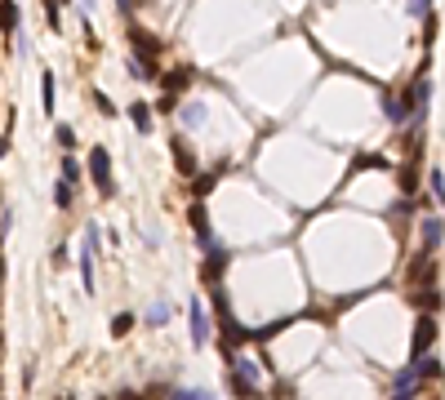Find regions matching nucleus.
Instances as JSON below:
<instances>
[{"label":"nucleus","instance_id":"nucleus-1","mask_svg":"<svg viewBox=\"0 0 445 400\" xmlns=\"http://www.w3.org/2000/svg\"><path fill=\"white\" fill-rule=\"evenodd\" d=\"M437 316H432V311H428V316H419V320H414V342H410V356L414 360H423V356H428V351L432 347H437Z\"/></svg>","mask_w":445,"mask_h":400},{"label":"nucleus","instance_id":"nucleus-2","mask_svg":"<svg viewBox=\"0 0 445 400\" xmlns=\"http://www.w3.org/2000/svg\"><path fill=\"white\" fill-rule=\"evenodd\" d=\"M89 174H94V187H98V196H111V192H116V183H111L107 147H94V151H89Z\"/></svg>","mask_w":445,"mask_h":400},{"label":"nucleus","instance_id":"nucleus-3","mask_svg":"<svg viewBox=\"0 0 445 400\" xmlns=\"http://www.w3.org/2000/svg\"><path fill=\"white\" fill-rule=\"evenodd\" d=\"M441 241H445V218L428 214V218L419 223V245H423V254H437V249H441Z\"/></svg>","mask_w":445,"mask_h":400},{"label":"nucleus","instance_id":"nucleus-4","mask_svg":"<svg viewBox=\"0 0 445 400\" xmlns=\"http://www.w3.org/2000/svg\"><path fill=\"white\" fill-rule=\"evenodd\" d=\"M187 218H192L196 227V241H201V249H214V232H210V214H205V200H192V209H187Z\"/></svg>","mask_w":445,"mask_h":400},{"label":"nucleus","instance_id":"nucleus-5","mask_svg":"<svg viewBox=\"0 0 445 400\" xmlns=\"http://www.w3.org/2000/svg\"><path fill=\"white\" fill-rule=\"evenodd\" d=\"M428 102H432V80H428V76H419V80L410 85V93H405V107H410V116H423Z\"/></svg>","mask_w":445,"mask_h":400},{"label":"nucleus","instance_id":"nucleus-6","mask_svg":"<svg viewBox=\"0 0 445 400\" xmlns=\"http://www.w3.org/2000/svg\"><path fill=\"white\" fill-rule=\"evenodd\" d=\"M187 320H192V342H196V347H201V342H210V316H205V302L201 298H192Z\"/></svg>","mask_w":445,"mask_h":400},{"label":"nucleus","instance_id":"nucleus-7","mask_svg":"<svg viewBox=\"0 0 445 400\" xmlns=\"http://www.w3.org/2000/svg\"><path fill=\"white\" fill-rule=\"evenodd\" d=\"M223 267H227V249H223V245L205 249V285H219L223 280Z\"/></svg>","mask_w":445,"mask_h":400},{"label":"nucleus","instance_id":"nucleus-8","mask_svg":"<svg viewBox=\"0 0 445 400\" xmlns=\"http://www.w3.org/2000/svg\"><path fill=\"white\" fill-rule=\"evenodd\" d=\"M187 80H192V71H187V67H178V71H165V89H169V98L160 102V107H174V93H183Z\"/></svg>","mask_w":445,"mask_h":400},{"label":"nucleus","instance_id":"nucleus-9","mask_svg":"<svg viewBox=\"0 0 445 400\" xmlns=\"http://www.w3.org/2000/svg\"><path fill=\"white\" fill-rule=\"evenodd\" d=\"M378 107H383V116L392 120V125H401V120L410 116V107H405V98H396V93H383V98H378Z\"/></svg>","mask_w":445,"mask_h":400},{"label":"nucleus","instance_id":"nucleus-10","mask_svg":"<svg viewBox=\"0 0 445 400\" xmlns=\"http://www.w3.org/2000/svg\"><path fill=\"white\" fill-rule=\"evenodd\" d=\"M94 254H98V249L85 241V254H80V285H85V293L98 289V280H94Z\"/></svg>","mask_w":445,"mask_h":400},{"label":"nucleus","instance_id":"nucleus-11","mask_svg":"<svg viewBox=\"0 0 445 400\" xmlns=\"http://www.w3.org/2000/svg\"><path fill=\"white\" fill-rule=\"evenodd\" d=\"M414 374H419V383H437V378H441V360L428 351L423 360H414Z\"/></svg>","mask_w":445,"mask_h":400},{"label":"nucleus","instance_id":"nucleus-12","mask_svg":"<svg viewBox=\"0 0 445 400\" xmlns=\"http://www.w3.org/2000/svg\"><path fill=\"white\" fill-rule=\"evenodd\" d=\"M174 160H178V174H187V178L196 174V156H192V147H187V142H178V138H174Z\"/></svg>","mask_w":445,"mask_h":400},{"label":"nucleus","instance_id":"nucleus-13","mask_svg":"<svg viewBox=\"0 0 445 400\" xmlns=\"http://www.w3.org/2000/svg\"><path fill=\"white\" fill-rule=\"evenodd\" d=\"M129 120L138 125V133H151V107H143V102H134V107H129Z\"/></svg>","mask_w":445,"mask_h":400},{"label":"nucleus","instance_id":"nucleus-14","mask_svg":"<svg viewBox=\"0 0 445 400\" xmlns=\"http://www.w3.org/2000/svg\"><path fill=\"white\" fill-rule=\"evenodd\" d=\"M219 178H223V169H214V174H201V178H196V183H192V192H196V200H201V196H210V192H214V183H219Z\"/></svg>","mask_w":445,"mask_h":400},{"label":"nucleus","instance_id":"nucleus-15","mask_svg":"<svg viewBox=\"0 0 445 400\" xmlns=\"http://www.w3.org/2000/svg\"><path fill=\"white\" fill-rule=\"evenodd\" d=\"M129 41H134V49H147V54H160V41H156V36H147V32H138V27H134V32H129Z\"/></svg>","mask_w":445,"mask_h":400},{"label":"nucleus","instance_id":"nucleus-16","mask_svg":"<svg viewBox=\"0 0 445 400\" xmlns=\"http://www.w3.org/2000/svg\"><path fill=\"white\" fill-rule=\"evenodd\" d=\"M72 183H67V178H58V183H54V205H58V209H72Z\"/></svg>","mask_w":445,"mask_h":400},{"label":"nucleus","instance_id":"nucleus-17","mask_svg":"<svg viewBox=\"0 0 445 400\" xmlns=\"http://www.w3.org/2000/svg\"><path fill=\"white\" fill-rule=\"evenodd\" d=\"M0 27H5V32H14V27H18V5H14V0H0Z\"/></svg>","mask_w":445,"mask_h":400},{"label":"nucleus","instance_id":"nucleus-18","mask_svg":"<svg viewBox=\"0 0 445 400\" xmlns=\"http://www.w3.org/2000/svg\"><path fill=\"white\" fill-rule=\"evenodd\" d=\"M169 400H214V392H205V387H178Z\"/></svg>","mask_w":445,"mask_h":400},{"label":"nucleus","instance_id":"nucleus-19","mask_svg":"<svg viewBox=\"0 0 445 400\" xmlns=\"http://www.w3.org/2000/svg\"><path fill=\"white\" fill-rule=\"evenodd\" d=\"M201 120H205V107H201V102H187V107H183V125H201Z\"/></svg>","mask_w":445,"mask_h":400},{"label":"nucleus","instance_id":"nucleus-20","mask_svg":"<svg viewBox=\"0 0 445 400\" xmlns=\"http://www.w3.org/2000/svg\"><path fill=\"white\" fill-rule=\"evenodd\" d=\"M129 76H138V80H156V63H129Z\"/></svg>","mask_w":445,"mask_h":400},{"label":"nucleus","instance_id":"nucleus-21","mask_svg":"<svg viewBox=\"0 0 445 400\" xmlns=\"http://www.w3.org/2000/svg\"><path fill=\"white\" fill-rule=\"evenodd\" d=\"M41 89H45V93H41L45 111H54V71H45V76H41Z\"/></svg>","mask_w":445,"mask_h":400},{"label":"nucleus","instance_id":"nucleus-22","mask_svg":"<svg viewBox=\"0 0 445 400\" xmlns=\"http://www.w3.org/2000/svg\"><path fill=\"white\" fill-rule=\"evenodd\" d=\"M129 329H134V316H129V311H120V316L111 320V333H116V338H125Z\"/></svg>","mask_w":445,"mask_h":400},{"label":"nucleus","instance_id":"nucleus-23","mask_svg":"<svg viewBox=\"0 0 445 400\" xmlns=\"http://www.w3.org/2000/svg\"><path fill=\"white\" fill-rule=\"evenodd\" d=\"M169 320V302H156V307L147 311V325H165Z\"/></svg>","mask_w":445,"mask_h":400},{"label":"nucleus","instance_id":"nucleus-24","mask_svg":"<svg viewBox=\"0 0 445 400\" xmlns=\"http://www.w3.org/2000/svg\"><path fill=\"white\" fill-rule=\"evenodd\" d=\"M428 183H432V192H437V200L445 205V174H441V169H432V174H428Z\"/></svg>","mask_w":445,"mask_h":400},{"label":"nucleus","instance_id":"nucleus-25","mask_svg":"<svg viewBox=\"0 0 445 400\" xmlns=\"http://www.w3.org/2000/svg\"><path fill=\"white\" fill-rule=\"evenodd\" d=\"M414 183H419V169L405 165V169H401V192H414Z\"/></svg>","mask_w":445,"mask_h":400},{"label":"nucleus","instance_id":"nucleus-26","mask_svg":"<svg viewBox=\"0 0 445 400\" xmlns=\"http://www.w3.org/2000/svg\"><path fill=\"white\" fill-rule=\"evenodd\" d=\"M63 178H67V183L76 187V183H80V165H76V160L67 156V160H63Z\"/></svg>","mask_w":445,"mask_h":400},{"label":"nucleus","instance_id":"nucleus-27","mask_svg":"<svg viewBox=\"0 0 445 400\" xmlns=\"http://www.w3.org/2000/svg\"><path fill=\"white\" fill-rule=\"evenodd\" d=\"M54 138H58V147H76V129H67V125H58Z\"/></svg>","mask_w":445,"mask_h":400},{"label":"nucleus","instance_id":"nucleus-28","mask_svg":"<svg viewBox=\"0 0 445 400\" xmlns=\"http://www.w3.org/2000/svg\"><path fill=\"white\" fill-rule=\"evenodd\" d=\"M356 169H387V160L383 156H361V160H356Z\"/></svg>","mask_w":445,"mask_h":400},{"label":"nucleus","instance_id":"nucleus-29","mask_svg":"<svg viewBox=\"0 0 445 400\" xmlns=\"http://www.w3.org/2000/svg\"><path fill=\"white\" fill-rule=\"evenodd\" d=\"M45 14H50V23L58 27V0H45Z\"/></svg>","mask_w":445,"mask_h":400},{"label":"nucleus","instance_id":"nucleus-30","mask_svg":"<svg viewBox=\"0 0 445 400\" xmlns=\"http://www.w3.org/2000/svg\"><path fill=\"white\" fill-rule=\"evenodd\" d=\"M432 9V0H410V14H428Z\"/></svg>","mask_w":445,"mask_h":400},{"label":"nucleus","instance_id":"nucleus-31","mask_svg":"<svg viewBox=\"0 0 445 400\" xmlns=\"http://www.w3.org/2000/svg\"><path fill=\"white\" fill-rule=\"evenodd\" d=\"M116 400H143V396H138V392H120Z\"/></svg>","mask_w":445,"mask_h":400}]
</instances>
